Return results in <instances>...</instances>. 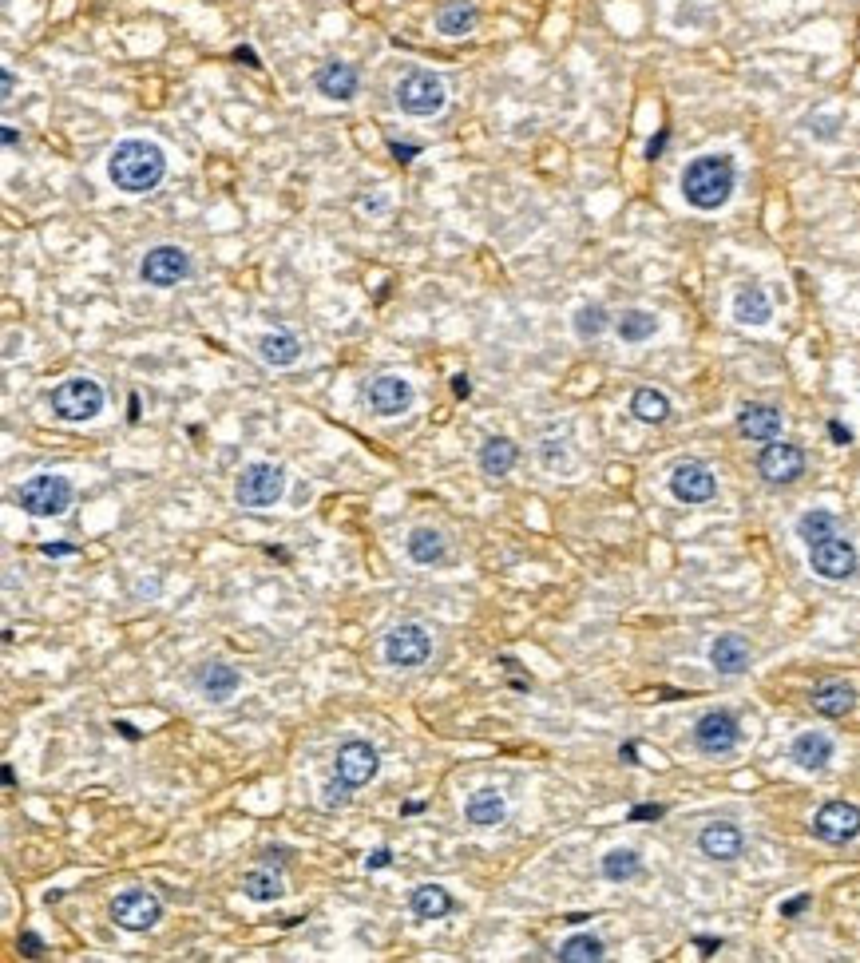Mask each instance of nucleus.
Returning <instances> with one entry per match:
<instances>
[{
  "instance_id": "f257e3e1",
  "label": "nucleus",
  "mask_w": 860,
  "mask_h": 963,
  "mask_svg": "<svg viewBox=\"0 0 860 963\" xmlns=\"http://www.w3.org/2000/svg\"><path fill=\"white\" fill-rule=\"evenodd\" d=\"M167 175V155L151 139H123L108 155V179L123 195H147L163 183Z\"/></svg>"
},
{
  "instance_id": "f03ea898",
  "label": "nucleus",
  "mask_w": 860,
  "mask_h": 963,
  "mask_svg": "<svg viewBox=\"0 0 860 963\" xmlns=\"http://www.w3.org/2000/svg\"><path fill=\"white\" fill-rule=\"evenodd\" d=\"M734 183H738V171H734V159L730 155H698L686 163L682 171V195L690 207L698 211H718L730 203L734 195Z\"/></svg>"
},
{
  "instance_id": "7ed1b4c3",
  "label": "nucleus",
  "mask_w": 860,
  "mask_h": 963,
  "mask_svg": "<svg viewBox=\"0 0 860 963\" xmlns=\"http://www.w3.org/2000/svg\"><path fill=\"white\" fill-rule=\"evenodd\" d=\"M282 496H286V468H282V464L254 460V464H246V468L238 472V480H234V500H238V508L262 512V508H274Z\"/></svg>"
},
{
  "instance_id": "20e7f679",
  "label": "nucleus",
  "mask_w": 860,
  "mask_h": 963,
  "mask_svg": "<svg viewBox=\"0 0 860 963\" xmlns=\"http://www.w3.org/2000/svg\"><path fill=\"white\" fill-rule=\"evenodd\" d=\"M16 504L28 516H64L72 508V480L68 476H52V472H36L16 488Z\"/></svg>"
},
{
  "instance_id": "39448f33",
  "label": "nucleus",
  "mask_w": 860,
  "mask_h": 963,
  "mask_svg": "<svg viewBox=\"0 0 860 963\" xmlns=\"http://www.w3.org/2000/svg\"><path fill=\"white\" fill-rule=\"evenodd\" d=\"M52 413L60 421H92L104 413V389L92 377H68L52 389Z\"/></svg>"
},
{
  "instance_id": "423d86ee",
  "label": "nucleus",
  "mask_w": 860,
  "mask_h": 963,
  "mask_svg": "<svg viewBox=\"0 0 860 963\" xmlns=\"http://www.w3.org/2000/svg\"><path fill=\"white\" fill-rule=\"evenodd\" d=\"M111 920L123 932H151L163 920V900L155 892H147V888H123L111 900Z\"/></svg>"
},
{
  "instance_id": "0eeeda50",
  "label": "nucleus",
  "mask_w": 860,
  "mask_h": 963,
  "mask_svg": "<svg viewBox=\"0 0 860 963\" xmlns=\"http://www.w3.org/2000/svg\"><path fill=\"white\" fill-rule=\"evenodd\" d=\"M444 104H448V88H444V80L432 76V72H409V76L397 84V107H401L405 115L425 119V115H436Z\"/></svg>"
},
{
  "instance_id": "6e6552de",
  "label": "nucleus",
  "mask_w": 860,
  "mask_h": 963,
  "mask_svg": "<svg viewBox=\"0 0 860 963\" xmlns=\"http://www.w3.org/2000/svg\"><path fill=\"white\" fill-rule=\"evenodd\" d=\"M432 635L421 623H401L385 635V662L397 670H417L421 662H429Z\"/></svg>"
},
{
  "instance_id": "1a4fd4ad",
  "label": "nucleus",
  "mask_w": 860,
  "mask_h": 963,
  "mask_svg": "<svg viewBox=\"0 0 860 963\" xmlns=\"http://www.w3.org/2000/svg\"><path fill=\"white\" fill-rule=\"evenodd\" d=\"M187 274H191V254L179 250V246H155V250H147L143 262H139V278H143L147 286H159V290L179 286Z\"/></svg>"
},
{
  "instance_id": "9d476101",
  "label": "nucleus",
  "mask_w": 860,
  "mask_h": 963,
  "mask_svg": "<svg viewBox=\"0 0 860 963\" xmlns=\"http://www.w3.org/2000/svg\"><path fill=\"white\" fill-rule=\"evenodd\" d=\"M813 837L825 845H849L860 837V805L853 801H829L813 817Z\"/></svg>"
},
{
  "instance_id": "9b49d317",
  "label": "nucleus",
  "mask_w": 860,
  "mask_h": 963,
  "mask_svg": "<svg viewBox=\"0 0 860 963\" xmlns=\"http://www.w3.org/2000/svg\"><path fill=\"white\" fill-rule=\"evenodd\" d=\"M757 472L765 484H793L805 476V452L797 444H785V440H769L761 452H757Z\"/></svg>"
},
{
  "instance_id": "f8f14e48",
  "label": "nucleus",
  "mask_w": 860,
  "mask_h": 963,
  "mask_svg": "<svg viewBox=\"0 0 860 963\" xmlns=\"http://www.w3.org/2000/svg\"><path fill=\"white\" fill-rule=\"evenodd\" d=\"M809 567H813L821 579L841 583V579H849V575L857 571V547H853L849 539H841V535H829V539H821V543H809Z\"/></svg>"
},
{
  "instance_id": "ddd939ff",
  "label": "nucleus",
  "mask_w": 860,
  "mask_h": 963,
  "mask_svg": "<svg viewBox=\"0 0 860 963\" xmlns=\"http://www.w3.org/2000/svg\"><path fill=\"white\" fill-rule=\"evenodd\" d=\"M738 742H742V726H738V718L730 710H706L698 718V726H694V746L702 753H714V757L718 753H734Z\"/></svg>"
},
{
  "instance_id": "4468645a",
  "label": "nucleus",
  "mask_w": 860,
  "mask_h": 963,
  "mask_svg": "<svg viewBox=\"0 0 860 963\" xmlns=\"http://www.w3.org/2000/svg\"><path fill=\"white\" fill-rule=\"evenodd\" d=\"M714 492H718V480L702 460H682L670 472V496L678 504H706V500H714Z\"/></svg>"
},
{
  "instance_id": "2eb2a0df",
  "label": "nucleus",
  "mask_w": 860,
  "mask_h": 963,
  "mask_svg": "<svg viewBox=\"0 0 860 963\" xmlns=\"http://www.w3.org/2000/svg\"><path fill=\"white\" fill-rule=\"evenodd\" d=\"M333 769H337V777L341 781H349L353 789L357 785H369L373 777H377V769H381V757H377V749L369 746V742H345V746L337 749V761H333Z\"/></svg>"
},
{
  "instance_id": "dca6fc26",
  "label": "nucleus",
  "mask_w": 860,
  "mask_h": 963,
  "mask_svg": "<svg viewBox=\"0 0 860 963\" xmlns=\"http://www.w3.org/2000/svg\"><path fill=\"white\" fill-rule=\"evenodd\" d=\"M413 385L405 381V377H397V373H385V377H377L373 385H369V409L377 413V417H401V413H409L413 409Z\"/></svg>"
},
{
  "instance_id": "f3484780",
  "label": "nucleus",
  "mask_w": 860,
  "mask_h": 963,
  "mask_svg": "<svg viewBox=\"0 0 860 963\" xmlns=\"http://www.w3.org/2000/svg\"><path fill=\"white\" fill-rule=\"evenodd\" d=\"M698 849H702V856L726 864V860H738V856H742L746 837H742L738 825H730V821H714V825H706V829L698 833Z\"/></svg>"
},
{
  "instance_id": "a211bd4d",
  "label": "nucleus",
  "mask_w": 860,
  "mask_h": 963,
  "mask_svg": "<svg viewBox=\"0 0 860 963\" xmlns=\"http://www.w3.org/2000/svg\"><path fill=\"white\" fill-rule=\"evenodd\" d=\"M464 817H468V825H476V829H496V825H504V817H508V801H504L500 789L484 785V789H476V793L464 801Z\"/></svg>"
},
{
  "instance_id": "6ab92c4d",
  "label": "nucleus",
  "mask_w": 860,
  "mask_h": 963,
  "mask_svg": "<svg viewBox=\"0 0 860 963\" xmlns=\"http://www.w3.org/2000/svg\"><path fill=\"white\" fill-rule=\"evenodd\" d=\"M314 84H318V92H322L325 100H353L357 96V84H361V76H357V68L353 64H341V60H329V64H322L318 68V76H314Z\"/></svg>"
},
{
  "instance_id": "aec40b11",
  "label": "nucleus",
  "mask_w": 860,
  "mask_h": 963,
  "mask_svg": "<svg viewBox=\"0 0 860 963\" xmlns=\"http://www.w3.org/2000/svg\"><path fill=\"white\" fill-rule=\"evenodd\" d=\"M738 432H742L746 440H757V444L777 440V436H781V409L753 401V405H746V409L738 413Z\"/></svg>"
},
{
  "instance_id": "412c9836",
  "label": "nucleus",
  "mask_w": 860,
  "mask_h": 963,
  "mask_svg": "<svg viewBox=\"0 0 860 963\" xmlns=\"http://www.w3.org/2000/svg\"><path fill=\"white\" fill-rule=\"evenodd\" d=\"M750 642L742 635H718L710 642V666L718 674H746L750 670Z\"/></svg>"
},
{
  "instance_id": "4be33fe9",
  "label": "nucleus",
  "mask_w": 860,
  "mask_h": 963,
  "mask_svg": "<svg viewBox=\"0 0 860 963\" xmlns=\"http://www.w3.org/2000/svg\"><path fill=\"white\" fill-rule=\"evenodd\" d=\"M195 682H199V694L207 702H230L238 694V686H242V674L234 666H226V662H211V666L199 670Z\"/></svg>"
},
{
  "instance_id": "5701e85b",
  "label": "nucleus",
  "mask_w": 860,
  "mask_h": 963,
  "mask_svg": "<svg viewBox=\"0 0 860 963\" xmlns=\"http://www.w3.org/2000/svg\"><path fill=\"white\" fill-rule=\"evenodd\" d=\"M789 757H793L801 769L817 773V769H825V765L833 761V742H829L825 734H817V730H805V734H797V738H793Z\"/></svg>"
},
{
  "instance_id": "b1692460",
  "label": "nucleus",
  "mask_w": 860,
  "mask_h": 963,
  "mask_svg": "<svg viewBox=\"0 0 860 963\" xmlns=\"http://www.w3.org/2000/svg\"><path fill=\"white\" fill-rule=\"evenodd\" d=\"M258 357L266 365H274V369H290V365L302 361V341L294 333H286V329H274V333H266L258 341Z\"/></svg>"
},
{
  "instance_id": "393cba45",
  "label": "nucleus",
  "mask_w": 860,
  "mask_h": 963,
  "mask_svg": "<svg viewBox=\"0 0 860 963\" xmlns=\"http://www.w3.org/2000/svg\"><path fill=\"white\" fill-rule=\"evenodd\" d=\"M853 706H857V690L849 682H821L813 690V710L821 718H845L853 714Z\"/></svg>"
},
{
  "instance_id": "a878e982",
  "label": "nucleus",
  "mask_w": 860,
  "mask_h": 963,
  "mask_svg": "<svg viewBox=\"0 0 860 963\" xmlns=\"http://www.w3.org/2000/svg\"><path fill=\"white\" fill-rule=\"evenodd\" d=\"M516 456H520V448L508 440V436H488L484 444H480V472L484 476H508L512 468H516Z\"/></svg>"
},
{
  "instance_id": "bb28decb",
  "label": "nucleus",
  "mask_w": 860,
  "mask_h": 963,
  "mask_svg": "<svg viewBox=\"0 0 860 963\" xmlns=\"http://www.w3.org/2000/svg\"><path fill=\"white\" fill-rule=\"evenodd\" d=\"M409 908H413L417 920H444V916L456 908V900H452L448 888H440V884H417L413 896H409Z\"/></svg>"
},
{
  "instance_id": "cd10ccee",
  "label": "nucleus",
  "mask_w": 860,
  "mask_h": 963,
  "mask_svg": "<svg viewBox=\"0 0 860 963\" xmlns=\"http://www.w3.org/2000/svg\"><path fill=\"white\" fill-rule=\"evenodd\" d=\"M282 892H286V880L274 868H250L242 876V896L254 900V904H274Z\"/></svg>"
},
{
  "instance_id": "c85d7f7f",
  "label": "nucleus",
  "mask_w": 860,
  "mask_h": 963,
  "mask_svg": "<svg viewBox=\"0 0 860 963\" xmlns=\"http://www.w3.org/2000/svg\"><path fill=\"white\" fill-rule=\"evenodd\" d=\"M734 318L742 321V325H769L773 306H769V298H765L761 286H742V290L734 294Z\"/></svg>"
},
{
  "instance_id": "c756f323",
  "label": "nucleus",
  "mask_w": 860,
  "mask_h": 963,
  "mask_svg": "<svg viewBox=\"0 0 860 963\" xmlns=\"http://www.w3.org/2000/svg\"><path fill=\"white\" fill-rule=\"evenodd\" d=\"M405 551H409V559L413 563H421V567H432V563H440L444 559V535L432 532V528H413L409 532V543H405Z\"/></svg>"
},
{
  "instance_id": "7c9ffc66",
  "label": "nucleus",
  "mask_w": 860,
  "mask_h": 963,
  "mask_svg": "<svg viewBox=\"0 0 860 963\" xmlns=\"http://www.w3.org/2000/svg\"><path fill=\"white\" fill-rule=\"evenodd\" d=\"M472 28H476V8L464 0H452L436 12V32H444V36H464Z\"/></svg>"
},
{
  "instance_id": "2f4dec72",
  "label": "nucleus",
  "mask_w": 860,
  "mask_h": 963,
  "mask_svg": "<svg viewBox=\"0 0 860 963\" xmlns=\"http://www.w3.org/2000/svg\"><path fill=\"white\" fill-rule=\"evenodd\" d=\"M631 413L643 421V425H662L670 417V397L658 393V389H635L631 397Z\"/></svg>"
},
{
  "instance_id": "473e14b6",
  "label": "nucleus",
  "mask_w": 860,
  "mask_h": 963,
  "mask_svg": "<svg viewBox=\"0 0 860 963\" xmlns=\"http://www.w3.org/2000/svg\"><path fill=\"white\" fill-rule=\"evenodd\" d=\"M639 872H643V856L635 853V849H611V853L603 856V876H607L611 884L635 880Z\"/></svg>"
},
{
  "instance_id": "72a5a7b5",
  "label": "nucleus",
  "mask_w": 860,
  "mask_h": 963,
  "mask_svg": "<svg viewBox=\"0 0 860 963\" xmlns=\"http://www.w3.org/2000/svg\"><path fill=\"white\" fill-rule=\"evenodd\" d=\"M607 956V944L599 940V936H571V940H563V948H559V960L563 963H599Z\"/></svg>"
},
{
  "instance_id": "f704fd0d",
  "label": "nucleus",
  "mask_w": 860,
  "mask_h": 963,
  "mask_svg": "<svg viewBox=\"0 0 860 963\" xmlns=\"http://www.w3.org/2000/svg\"><path fill=\"white\" fill-rule=\"evenodd\" d=\"M615 329H619V337H623V341H631V345H635V341H646V337H654V333H658V318H654L650 310H627V314L619 318V325H615Z\"/></svg>"
},
{
  "instance_id": "c9c22d12",
  "label": "nucleus",
  "mask_w": 860,
  "mask_h": 963,
  "mask_svg": "<svg viewBox=\"0 0 860 963\" xmlns=\"http://www.w3.org/2000/svg\"><path fill=\"white\" fill-rule=\"evenodd\" d=\"M797 535H801L805 543H821V539L837 535V516H833V512H821V508H813V512H805V516L797 520Z\"/></svg>"
},
{
  "instance_id": "e433bc0d",
  "label": "nucleus",
  "mask_w": 860,
  "mask_h": 963,
  "mask_svg": "<svg viewBox=\"0 0 860 963\" xmlns=\"http://www.w3.org/2000/svg\"><path fill=\"white\" fill-rule=\"evenodd\" d=\"M607 310L603 306H583L579 314H575V333L583 337V341H595V337H603L607 333Z\"/></svg>"
},
{
  "instance_id": "4c0bfd02",
  "label": "nucleus",
  "mask_w": 860,
  "mask_h": 963,
  "mask_svg": "<svg viewBox=\"0 0 860 963\" xmlns=\"http://www.w3.org/2000/svg\"><path fill=\"white\" fill-rule=\"evenodd\" d=\"M349 793H353V785L341 781V777H333V781L322 789V805L329 809V813H333V809H345V805H349Z\"/></svg>"
},
{
  "instance_id": "58836bf2",
  "label": "nucleus",
  "mask_w": 860,
  "mask_h": 963,
  "mask_svg": "<svg viewBox=\"0 0 860 963\" xmlns=\"http://www.w3.org/2000/svg\"><path fill=\"white\" fill-rule=\"evenodd\" d=\"M20 952H24L28 960H40V956H44V940H40L36 932H24V936H20Z\"/></svg>"
},
{
  "instance_id": "ea45409f",
  "label": "nucleus",
  "mask_w": 860,
  "mask_h": 963,
  "mask_svg": "<svg viewBox=\"0 0 860 963\" xmlns=\"http://www.w3.org/2000/svg\"><path fill=\"white\" fill-rule=\"evenodd\" d=\"M666 813V805H635L631 813H627V821L635 825V821H658Z\"/></svg>"
},
{
  "instance_id": "a19ab883",
  "label": "nucleus",
  "mask_w": 860,
  "mask_h": 963,
  "mask_svg": "<svg viewBox=\"0 0 860 963\" xmlns=\"http://www.w3.org/2000/svg\"><path fill=\"white\" fill-rule=\"evenodd\" d=\"M539 456H543V464H547V468H559V464H567V452H563V448L555 452V440H543Z\"/></svg>"
},
{
  "instance_id": "79ce46f5",
  "label": "nucleus",
  "mask_w": 860,
  "mask_h": 963,
  "mask_svg": "<svg viewBox=\"0 0 860 963\" xmlns=\"http://www.w3.org/2000/svg\"><path fill=\"white\" fill-rule=\"evenodd\" d=\"M389 864H393V853H389L385 845H381V849H373V853L365 856V868H369V872H377V868H389Z\"/></svg>"
},
{
  "instance_id": "37998d69",
  "label": "nucleus",
  "mask_w": 860,
  "mask_h": 963,
  "mask_svg": "<svg viewBox=\"0 0 860 963\" xmlns=\"http://www.w3.org/2000/svg\"><path fill=\"white\" fill-rule=\"evenodd\" d=\"M809 904H813L809 896H793V900H785V904H781V916H785V920H793V916H801Z\"/></svg>"
},
{
  "instance_id": "c03bdc74",
  "label": "nucleus",
  "mask_w": 860,
  "mask_h": 963,
  "mask_svg": "<svg viewBox=\"0 0 860 963\" xmlns=\"http://www.w3.org/2000/svg\"><path fill=\"white\" fill-rule=\"evenodd\" d=\"M666 139H670V131L662 127V131H658V135L646 143V159H658V155H662V147H666Z\"/></svg>"
},
{
  "instance_id": "a18cd8bd",
  "label": "nucleus",
  "mask_w": 860,
  "mask_h": 963,
  "mask_svg": "<svg viewBox=\"0 0 860 963\" xmlns=\"http://www.w3.org/2000/svg\"><path fill=\"white\" fill-rule=\"evenodd\" d=\"M393 155H397V163H413V155H421V147L417 143H393Z\"/></svg>"
},
{
  "instance_id": "49530a36",
  "label": "nucleus",
  "mask_w": 860,
  "mask_h": 963,
  "mask_svg": "<svg viewBox=\"0 0 860 963\" xmlns=\"http://www.w3.org/2000/svg\"><path fill=\"white\" fill-rule=\"evenodd\" d=\"M829 436H833L837 444H853V432L841 425V421H829Z\"/></svg>"
},
{
  "instance_id": "de8ad7c7",
  "label": "nucleus",
  "mask_w": 860,
  "mask_h": 963,
  "mask_svg": "<svg viewBox=\"0 0 860 963\" xmlns=\"http://www.w3.org/2000/svg\"><path fill=\"white\" fill-rule=\"evenodd\" d=\"M40 551H44V555H76V547H72V543H44Z\"/></svg>"
},
{
  "instance_id": "09e8293b",
  "label": "nucleus",
  "mask_w": 860,
  "mask_h": 963,
  "mask_svg": "<svg viewBox=\"0 0 860 963\" xmlns=\"http://www.w3.org/2000/svg\"><path fill=\"white\" fill-rule=\"evenodd\" d=\"M694 948H702V956H714V952L722 948V940H710V936H698V940H694Z\"/></svg>"
},
{
  "instance_id": "8fccbe9b",
  "label": "nucleus",
  "mask_w": 860,
  "mask_h": 963,
  "mask_svg": "<svg viewBox=\"0 0 860 963\" xmlns=\"http://www.w3.org/2000/svg\"><path fill=\"white\" fill-rule=\"evenodd\" d=\"M452 393H456V397H468V393H472V385H468V377H464V373H460V377H452Z\"/></svg>"
},
{
  "instance_id": "3c124183",
  "label": "nucleus",
  "mask_w": 860,
  "mask_h": 963,
  "mask_svg": "<svg viewBox=\"0 0 860 963\" xmlns=\"http://www.w3.org/2000/svg\"><path fill=\"white\" fill-rule=\"evenodd\" d=\"M619 757H623L627 765H639V746H635V742H627V746L619 749Z\"/></svg>"
},
{
  "instance_id": "603ef678",
  "label": "nucleus",
  "mask_w": 860,
  "mask_h": 963,
  "mask_svg": "<svg viewBox=\"0 0 860 963\" xmlns=\"http://www.w3.org/2000/svg\"><path fill=\"white\" fill-rule=\"evenodd\" d=\"M504 666H508V670H516V662H512V658H504ZM512 686H516V690H528V686H532V678H512Z\"/></svg>"
},
{
  "instance_id": "864d4df0",
  "label": "nucleus",
  "mask_w": 860,
  "mask_h": 963,
  "mask_svg": "<svg viewBox=\"0 0 860 963\" xmlns=\"http://www.w3.org/2000/svg\"><path fill=\"white\" fill-rule=\"evenodd\" d=\"M115 730H119L127 742H139V730H135V726H127V722H115Z\"/></svg>"
},
{
  "instance_id": "5fc2aeb1",
  "label": "nucleus",
  "mask_w": 860,
  "mask_h": 963,
  "mask_svg": "<svg viewBox=\"0 0 860 963\" xmlns=\"http://www.w3.org/2000/svg\"><path fill=\"white\" fill-rule=\"evenodd\" d=\"M234 56H238V60H246V64H250V68H262V64H258V56H254V52H250V48H238V52H234Z\"/></svg>"
},
{
  "instance_id": "6e6d98bb",
  "label": "nucleus",
  "mask_w": 860,
  "mask_h": 963,
  "mask_svg": "<svg viewBox=\"0 0 860 963\" xmlns=\"http://www.w3.org/2000/svg\"><path fill=\"white\" fill-rule=\"evenodd\" d=\"M0 135H4V147H16V143H20V139H16V127H8V123H4Z\"/></svg>"
},
{
  "instance_id": "4d7b16f0",
  "label": "nucleus",
  "mask_w": 860,
  "mask_h": 963,
  "mask_svg": "<svg viewBox=\"0 0 860 963\" xmlns=\"http://www.w3.org/2000/svg\"><path fill=\"white\" fill-rule=\"evenodd\" d=\"M12 88H16V80H12V72H8V68H4V100H8V96H12Z\"/></svg>"
}]
</instances>
